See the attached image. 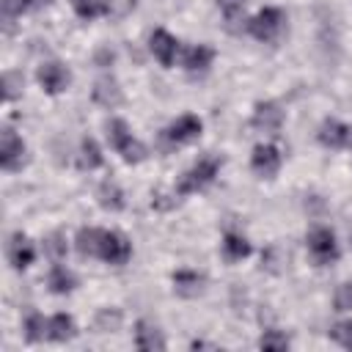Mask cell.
<instances>
[{"instance_id": "obj_10", "label": "cell", "mask_w": 352, "mask_h": 352, "mask_svg": "<svg viewBox=\"0 0 352 352\" xmlns=\"http://www.w3.org/2000/svg\"><path fill=\"white\" fill-rule=\"evenodd\" d=\"M250 124H253L258 132L275 135V132L283 126V110H280V104H278V102H258V104L253 107Z\"/></svg>"}, {"instance_id": "obj_31", "label": "cell", "mask_w": 352, "mask_h": 352, "mask_svg": "<svg viewBox=\"0 0 352 352\" xmlns=\"http://www.w3.org/2000/svg\"><path fill=\"white\" fill-rule=\"evenodd\" d=\"M217 3V8L223 11V16H226V22H239V16H242V8H245V0H214Z\"/></svg>"}, {"instance_id": "obj_6", "label": "cell", "mask_w": 352, "mask_h": 352, "mask_svg": "<svg viewBox=\"0 0 352 352\" xmlns=\"http://www.w3.org/2000/svg\"><path fill=\"white\" fill-rule=\"evenodd\" d=\"M201 132H204L201 118L192 116V113H187V116L176 118V121L162 132V140H165L168 146H187V143H195V140L201 138Z\"/></svg>"}, {"instance_id": "obj_19", "label": "cell", "mask_w": 352, "mask_h": 352, "mask_svg": "<svg viewBox=\"0 0 352 352\" xmlns=\"http://www.w3.org/2000/svg\"><path fill=\"white\" fill-rule=\"evenodd\" d=\"M102 162H104V157H102V148L96 146V140L94 138H82L80 154H77V165L82 170H96V168H102Z\"/></svg>"}, {"instance_id": "obj_20", "label": "cell", "mask_w": 352, "mask_h": 352, "mask_svg": "<svg viewBox=\"0 0 352 352\" xmlns=\"http://www.w3.org/2000/svg\"><path fill=\"white\" fill-rule=\"evenodd\" d=\"M47 286H50L55 294H69V292L77 286V278H74V272L66 270L63 264H55V267L50 270V275H47Z\"/></svg>"}, {"instance_id": "obj_30", "label": "cell", "mask_w": 352, "mask_h": 352, "mask_svg": "<svg viewBox=\"0 0 352 352\" xmlns=\"http://www.w3.org/2000/svg\"><path fill=\"white\" fill-rule=\"evenodd\" d=\"M118 324H121V314H118V311H110V308L99 311V316H96V330L113 333V330H118Z\"/></svg>"}, {"instance_id": "obj_15", "label": "cell", "mask_w": 352, "mask_h": 352, "mask_svg": "<svg viewBox=\"0 0 352 352\" xmlns=\"http://www.w3.org/2000/svg\"><path fill=\"white\" fill-rule=\"evenodd\" d=\"M214 60V50L206 47V44H195V47H187L184 50V58H182V66L190 72V74H204Z\"/></svg>"}, {"instance_id": "obj_1", "label": "cell", "mask_w": 352, "mask_h": 352, "mask_svg": "<svg viewBox=\"0 0 352 352\" xmlns=\"http://www.w3.org/2000/svg\"><path fill=\"white\" fill-rule=\"evenodd\" d=\"M223 160L220 157H201L176 184V195H190V192H201L204 187H209L214 182V176L220 173Z\"/></svg>"}, {"instance_id": "obj_25", "label": "cell", "mask_w": 352, "mask_h": 352, "mask_svg": "<svg viewBox=\"0 0 352 352\" xmlns=\"http://www.w3.org/2000/svg\"><path fill=\"white\" fill-rule=\"evenodd\" d=\"M25 338L28 341H44V338H50V319H44L41 314H30L25 319Z\"/></svg>"}, {"instance_id": "obj_23", "label": "cell", "mask_w": 352, "mask_h": 352, "mask_svg": "<svg viewBox=\"0 0 352 352\" xmlns=\"http://www.w3.org/2000/svg\"><path fill=\"white\" fill-rule=\"evenodd\" d=\"M74 336H77V324L69 314H55L50 319V338L52 341H69Z\"/></svg>"}, {"instance_id": "obj_18", "label": "cell", "mask_w": 352, "mask_h": 352, "mask_svg": "<svg viewBox=\"0 0 352 352\" xmlns=\"http://www.w3.org/2000/svg\"><path fill=\"white\" fill-rule=\"evenodd\" d=\"M99 206H102V209H110V212H121V209L126 206L124 190H121L113 179H104V182L99 184Z\"/></svg>"}, {"instance_id": "obj_13", "label": "cell", "mask_w": 352, "mask_h": 352, "mask_svg": "<svg viewBox=\"0 0 352 352\" xmlns=\"http://www.w3.org/2000/svg\"><path fill=\"white\" fill-rule=\"evenodd\" d=\"M33 258H36L33 242L22 231L11 234V239H8V261H11V267L14 270H28L33 264Z\"/></svg>"}, {"instance_id": "obj_5", "label": "cell", "mask_w": 352, "mask_h": 352, "mask_svg": "<svg viewBox=\"0 0 352 352\" xmlns=\"http://www.w3.org/2000/svg\"><path fill=\"white\" fill-rule=\"evenodd\" d=\"M96 258H102L107 264H116V267H124L132 258V242L121 231H102Z\"/></svg>"}, {"instance_id": "obj_32", "label": "cell", "mask_w": 352, "mask_h": 352, "mask_svg": "<svg viewBox=\"0 0 352 352\" xmlns=\"http://www.w3.org/2000/svg\"><path fill=\"white\" fill-rule=\"evenodd\" d=\"M336 311H352V283H341L333 294Z\"/></svg>"}, {"instance_id": "obj_9", "label": "cell", "mask_w": 352, "mask_h": 352, "mask_svg": "<svg viewBox=\"0 0 352 352\" xmlns=\"http://www.w3.org/2000/svg\"><path fill=\"white\" fill-rule=\"evenodd\" d=\"M319 143L324 148H352V124H341L336 118H324L319 132Z\"/></svg>"}, {"instance_id": "obj_3", "label": "cell", "mask_w": 352, "mask_h": 352, "mask_svg": "<svg viewBox=\"0 0 352 352\" xmlns=\"http://www.w3.org/2000/svg\"><path fill=\"white\" fill-rule=\"evenodd\" d=\"M283 30H286V14H283L280 8H275V6L261 8V11L248 22V33H250L253 38L264 41V44H267V41H278Z\"/></svg>"}, {"instance_id": "obj_33", "label": "cell", "mask_w": 352, "mask_h": 352, "mask_svg": "<svg viewBox=\"0 0 352 352\" xmlns=\"http://www.w3.org/2000/svg\"><path fill=\"white\" fill-rule=\"evenodd\" d=\"M19 88H22V74H16V72H6V74H3V96L11 102V99L19 94Z\"/></svg>"}, {"instance_id": "obj_17", "label": "cell", "mask_w": 352, "mask_h": 352, "mask_svg": "<svg viewBox=\"0 0 352 352\" xmlns=\"http://www.w3.org/2000/svg\"><path fill=\"white\" fill-rule=\"evenodd\" d=\"M135 346L138 349H165V338H162V333H160L157 324L140 319L135 324Z\"/></svg>"}, {"instance_id": "obj_22", "label": "cell", "mask_w": 352, "mask_h": 352, "mask_svg": "<svg viewBox=\"0 0 352 352\" xmlns=\"http://www.w3.org/2000/svg\"><path fill=\"white\" fill-rule=\"evenodd\" d=\"M99 239H102V228H80L77 231V239H74V248L80 256H94L99 253Z\"/></svg>"}, {"instance_id": "obj_11", "label": "cell", "mask_w": 352, "mask_h": 352, "mask_svg": "<svg viewBox=\"0 0 352 352\" xmlns=\"http://www.w3.org/2000/svg\"><path fill=\"white\" fill-rule=\"evenodd\" d=\"M250 168L253 173H258L261 179H272L280 168V151L270 143H261L253 148V157H250Z\"/></svg>"}, {"instance_id": "obj_28", "label": "cell", "mask_w": 352, "mask_h": 352, "mask_svg": "<svg viewBox=\"0 0 352 352\" xmlns=\"http://www.w3.org/2000/svg\"><path fill=\"white\" fill-rule=\"evenodd\" d=\"M258 346H261V349L280 352V349H289V338H286L280 330H267V333L258 338Z\"/></svg>"}, {"instance_id": "obj_26", "label": "cell", "mask_w": 352, "mask_h": 352, "mask_svg": "<svg viewBox=\"0 0 352 352\" xmlns=\"http://www.w3.org/2000/svg\"><path fill=\"white\" fill-rule=\"evenodd\" d=\"M44 250H47V256L50 258H55V261H60L63 256H66V236L60 234V231H52L47 239H44Z\"/></svg>"}, {"instance_id": "obj_8", "label": "cell", "mask_w": 352, "mask_h": 352, "mask_svg": "<svg viewBox=\"0 0 352 352\" xmlns=\"http://www.w3.org/2000/svg\"><path fill=\"white\" fill-rule=\"evenodd\" d=\"M36 77H38V85L47 91V94H63L66 88H69V82H72V74H69V69L63 66V63H58V60H47V63H41L38 66V72H36Z\"/></svg>"}, {"instance_id": "obj_4", "label": "cell", "mask_w": 352, "mask_h": 352, "mask_svg": "<svg viewBox=\"0 0 352 352\" xmlns=\"http://www.w3.org/2000/svg\"><path fill=\"white\" fill-rule=\"evenodd\" d=\"M308 253L314 258V264L319 267H327L333 261H338V242H336V234L324 226H316L308 231Z\"/></svg>"}, {"instance_id": "obj_34", "label": "cell", "mask_w": 352, "mask_h": 352, "mask_svg": "<svg viewBox=\"0 0 352 352\" xmlns=\"http://www.w3.org/2000/svg\"><path fill=\"white\" fill-rule=\"evenodd\" d=\"M52 0H28V11H36V8H44V6H50Z\"/></svg>"}, {"instance_id": "obj_16", "label": "cell", "mask_w": 352, "mask_h": 352, "mask_svg": "<svg viewBox=\"0 0 352 352\" xmlns=\"http://www.w3.org/2000/svg\"><path fill=\"white\" fill-rule=\"evenodd\" d=\"M94 102L107 107V110H113V107H118L124 102V94H121V88H118V82L113 77H99L96 85H94Z\"/></svg>"}, {"instance_id": "obj_27", "label": "cell", "mask_w": 352, "mask_h": 352, "mask_svg": "<svg viewBox=\"0 0 352 352\" xmlns=\"http://www.w3.org/2000/svg\"><path fill=\"white\" fill-rule=\"evenodd\" d=\"M330 338L341 344L344 349H352V319H341L330 327Z\"/></svg>"}, {"instance_id": "obj_24", "label": "cell", "mask_w": 352, "mask_h": 352, "mask_svg": "<svg viewBox=\"0 0 352 352\" xmlns=\"http://www.w3.org/2000/svg\"><path fill=\"white\" fill-rule=\"evenodd\" d=\"M69 3L80 19H96L102 14H110V0H69Z\"/></svg>"}, {"instance_id": "obj_29", "label": "cell", "mask_w": 352, "mask_h": 352, "mask_svg": "<svg viewBox=\"0 0 352 352\" xmlns=\"http://www.w3.org/2000/svg\"><path fill=\"white\" fill-rule=\"evenodd\" d=\"M0 11H3L6 25H11L16 16H22L28 11V0H0Z\"/></svg>"}, {"instance_id": "obj_14", "label": "cell", "mask_w": 352, "mask_h": 352, "mask_svg": "<svg viewBox=\"0 0 352 352\" xmlns=\"http://www.w3.org/2000/svg\"><path fill=\"white\" fill-rule=\"evenodd\" d=\"M170 280H173V292L182 297H198L204 292V283H206V278L195 270H176L170 275Z\"/></svg>"}, {"instance_id": "obj_12", "label": "cell", "mask_w": 352, "mask_h": 352, "mask_svg": "<svg viewBox=\"0 0 352 352\" xmlns=\"http://www.w3.org/2000/svg\"><path fill=\"white\" fill-rule=\"evenodd\" d=\"M148 50L154 52V58L162 63V66H173V60H176V52H179V41L168 33V30H154L151 36H148Z\"/></svg>"}, {"instance_id": "obj_21", "label": "cell", "mask_w": 352, "mask_h": 352, "mask_svg": "<svg viewBox=\"0 0 352 352\" xmlns=\"http://www.w3.org/2000/svg\"><path fill=\"white\" fill-rule=\"evenodd\" d=\"M223 253H226L228 261H239V258L250 256V242H248L242 234L228 231V234L223 236Z\"/></svg>"}, {"instance_id": "obj_2", "label": "cell", "mask_w": 352, "mask_h": 352, "mask_svg": "<svg viewBox=\"0 0 352 352\" xmlns=\"http://www.w3.org/2000/svg\"><path fill=\"white\" fill-rule=\"evenodd\" d=\"M107 140L116 148V154H121L124 162H140V160H146V146L138 138H132V132H129V126H126L124 118H113L107 124Z\"/></svg>"}, {"instance_id": "obj_7", "label": "cell", "mask_w": 352, "mask_h": 352, "mask_svg": "<svg viewBox=\"0 0 352 352\" xmlns=\"http://www.w3.org/2000/svg\"><path fill=\"white\" fill-rule=\"evenodd\" d=\"M28 162V148H25V140L14 132V129H3L0 132V165L6 170H19L22 165Z\"/></svg>"}]
</instances>
